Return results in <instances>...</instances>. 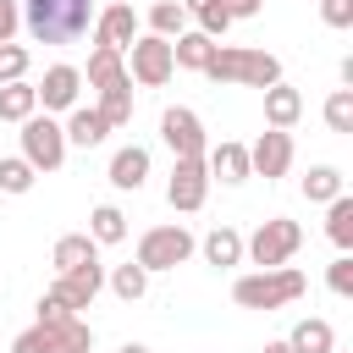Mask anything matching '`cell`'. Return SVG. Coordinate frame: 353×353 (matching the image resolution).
Listing matches in <instances>:
<instances>
[{
    "instance_id": "obj_8",
    "label": "cell",
    "mask_w": 353,
    "mask_h": 353,
    "mask_svg": "<svg viewBox=\"0 0 353 353\" xmlns=\"http://www.w3.org/2000/svg\"><path fill=\"white\" fill-rule=\"evenodd\" d=\"M160 138H165V149H171L176 160H204V149H210L204 121H199V110H188V105H171V110L160 116Z\"/></svg>"
},
{
    "instance_id": "obj_11",
    "label": "cell",
    "mask_w": 353,
    "mask_h": 353,
    "mask_svg": "<svg viewBox=\"0 0 353 353\" xmlns=\"http://www.w3.org/2000/svg\"><path fill=\"white\" fill-rule=\"evenodd\" d=\"M88 33H94L99 50H121V55H127V44L138 39V17H132L127 0H110L105 11H94V28H88Z\"/></svg>"
},
{
    "instance_id": "obj_2",
    "label": "cell",
    "mask_w": 353,
    "mask_h": 353,
    "mask_svg": "<svg viewBox=\"0 0 353 353\" xmlns=\"http://www.w3.org/2000/svg\"><path fill=\"white\" fill-rule=\"evenodd\" d=\"M210 83H243V88H270L281 83V61L270 50H248V44H215L210 66H204Z\"/></svg>"
},
{
    "instance_id": "obj_32",
    "label": "cell",
    "mask_w": 353,
    "mask_h": 353,
    "mask_svg": "<svg viewBox=\"0 0 353 353\" xmlns=\"http://www.w3.org/2000/svg\"><path fill=\"white\" fill-rule=\"evenodd\" d=\"M325 127L331 132H353V88H336L325 99Z\"/></svg>"
},
{
    "instance_id": "obj_33",
    "label": "cell",
    "mask_w": 353,
    "mask_h": 353,
    "mask_svg": "<svg viewBox=\"0 0 353 353\" xmlns=\"http://www.w3.org/2000/svg\"><path fill=\"white\" fill-rule=\"evenodd\" d=\"M193 17H199V33H204V39H221V33L232 28V11H226L221 0H204V6L193 11Z\"/></svg>"
},
{
    "instance_id": "obj_38",
    "label": "cell",
    "mask_w": 353,
    "mask_h": 353,
    "mask_svg": "<svg viewBox=\"0 0 353 353\" xmlns=\"http://www.w3.org/2000/svg\"><path fill=\"white\" fill-rule=\"evenodd\" d=\"M61 320H72V309H66L55 292H44V298H39V325H61Z\"/></svg>"
},
{
    "instance_id": "obj_17",
    "label": "cell",
    "mask_w": 353,
    "mask_h": 353,
    "mask_svg": "<svg viewBox=\"0 0 353 353\" xmlns=\"http://www.w3.org/2000/svg\"><path fill=\"white\" fill-rule=\"evenodd\" d=\"M66 143H77V149H99L105 138H110V127H105V116L94 110V105H72V116H66Z\"/></svg>"
},
{
    "instance_id": "obj_37",
    "label": "cell",
    "mask_w": 353,
    "mask_h": 353,
    "mask_svg": "<svg viewBox=\"0 0 353 353\" xmlns=\"http://www.w3.org/2000/svg\"><path fill=\"white\" fill-rule=\"evenodd\" d=\"M17 28H22V6L0 0V44H17Z\"/></svg>"
},
{
    "instance_id": "obj_25",
    "label": "cell",
    "mask_w": 353,
    "mask_h": 353,
    "mask_svg": "<svg viewBox=\"0 0 353 353\" xmlns=\"http://www.w3.org/2000/svg\"><path fill=\"white\" fill-rule=\"evenodd\" d=\"M149 33H154V39H176V33H188V11H182V0H154V6H149Z\"/></svg>"
},
{
    "instance_id": "obj_1",
    "label": "cell",
    "mask_w": 353,
    "mask_h": 353,
    "mask_svg": "<svg viewBox=\"0 0 353 353\" xmlns=\"http://www.w3.org/2000/svg\"><path fill=\"white\" fill-rule=\"evenodd\" d=\"M22 28L33 44H77L94 28V0H28Z\"/></svg>"
},
{
    "instance_id": "obj_7",
    "label": "cell",
    "mask_w": 353,
    "mask_h": 353,
    "mask_svg": "<svg viewBox=\"0 0 353 353\" xmlns=\"http://www.w3.org/2000/svg\"><path fill=\"white\" fill-rule=\"evenodd\" d=\"M22 160H28L33 171H55V165L66 160V132H61V121H55L50 110L22 121Z\"/></svg>"
},
{
    "instance_id": "obj_14",
    "label": "cell",
    "mask_w": 353,
    "mask_h": 353,
    "mask_svg": "<svg viewBox=\"0 0 353 353\" xmlns=\"http://www.w3.org/2000/svg\"><path fill=\"white\" fill-rule=\"evenodd\" d=\"M105 176H110L116 193H138V188L149 182V149H143V143H121V149L110 154V171H105Z\"/></svg>"
},
{
    "instance_id": "obj_9",
    "label": "cell",
    "mask_w": 353,
    "mask_h": 353,
    "mask_svg": "<svg viewBox=\"0 0 353 353\" xmlns=\"http://www.w3.org/2000/svg\"><path fill=\"white\" fill-rule=\"evenodd\" d=\"M292 171V132H276V127H265L254 143H248V176H265V182H276V176H287Z\"/></svg>"
},
{
    "instance_id": "obj_41",
    "label": "cell",
    "mask_w": 353,
    "mask_h": 353,
    "mask_svg": "<svg viewBox=\"0 0 353 353\" xmlns=\"http://www.w3.org/2000/svg\"><path fill=\"white\" fill-rule=\"evenodd\" d=\"M121 353H149V347H143V342H127V347H121Z\"/></svg>"
},
{
    "instance_id": "obj_23",
    "label": "cell",
    "mask_w": 353,
    "mask_h": 353,
    "mask_svg": "<svg viewBox=\"0 0 353 353\" xmlns=\"http://www.w3.org/2000/svg\"><path fill=\"white\" fill-rule=\"evenodd\" d=\"M28 116H39V94H33V83L22 77V83H0V121H28Z\"/></svg>"
},
{
    "instance_id": "obj_34",
    "label": "cell",
    "mask_w": 353,
    "mask_h": 353,
    "mask_svg": "<svg viewBox=\"0 0 353 353\" xmlns=\"http://www.w3.org/2000/svg\"><path fill=\"white\" fill-rule=\"evenodd\" d=\"M28 44H0V83H22L28 77Z\"/></svg>"
},
{
    "instance_id": "obj_26",
    "label": "cell",
    "mask_w": 353,
    "mask_h": 353,
    "mask_svg": "<svg viewBox=\"0 0 353 353\" xmlns=\"http://www.w3.org/2000/svg\"><path fill=\"white\" fill-rule=\"evenodd\" d=\"M105 287H110L121 303H138V298L149 292V270H143V265H116V270L105 276Z\"/></svg>"
},
{
    "instance_id": "obj_13",
    "label": "cell",
    "mask_w": 353,
    "mask_h": 353,
    "mask_svg": "<svg viewBox=\"0 0 353 353\" xmlns=\"http://www.w3.org/2000/svg\"><path fill=\"white\" fill-rule=\"evenodd\" d=\"M77 88H83V72H77V66H66V61H55L33 94H39V105H44V110H72V105H77Z\"/></svg>"
},
{
    "instance_id": "obj_39",
    "label": "cell",
    "mask_w": 353,
    "mask_h": 353,
    "mask_svg": "<svg viewBox=\"0 0 353 353\" xmlns=\"http://www.w3.org/2000/svg\"><path fill=\"white\" fill-rule=\"evenodd\" d=\"M221 6H226V11H232V22H237V17H259V6H265V0H221Z\"/></svg>"
},
{
    "instance_id": "obj_5",
    "label": "cell",
    "mask_w": 353,
    "mask_h": 353,
    "mask_svg": "<svg viewBox=\"0 0 353 353\" xmlns=\"http://www.w3.org/2000/svg\"><path fill=\"white\" fill-rule=\"evenodd\" d=\"M193 248H199V243H193V232H188L182 221H171V226H149V232L138 237V259H132V265H143L149 276H154V270H176V265H188Z\"/></svg>"
},
{
    "instance_id": "obj_10",
    "label": "cell",
    "mask_w": 353,
    "mask_h": 353,
    "mask_svg": "<svg viewBox=\"0 0 353 353\" xmlns=\"http://www.w3.org/2000/svg\"><path fill=\"white\" fill-rule=\"evenodd\" d=\"M165 199H171V210H182V215L204 210V199H210V171H204V160H176V165H171V182H165Z\"/></svg>"
},
{
    "instance_id": "obj_24",
    "label": "cell",
    "mask_w": 353,
    "mask_h": 353,
    "mask_svg": "<svg viewBox=\"0 0 353 353\" xmlns=\"http://www.w3.org/2000/svg\"><path fill=\"white\" fill-rule=\"evenodd\" d=\"M325 237H331L342 254H353V199H347V193H336V199L325 204Z\"/></svg>"
},
{
    "instance_id": "obj_30",
    "label": "cell",
    "mask_w": 353,
    "mask_h": 353,
    "mask_svg": "<svg viewBox=\"0 0 353 353\" xmlns=\"http://www.w3.org/2000/svg\"><path fill=\"white\" fill-rule=\"evenodd\" d=\"M99 116H105V127L116 132V127H127L132 121V88H110V94H99V105H94Z\"/></svg>"
},
{
    "instance_id": "obj_4",
    "label": "cell",
    "mask_w": 353,
    "mask_h": 353,
    "mask_svg": "<svg viewBox=\"0 0 353 353\" xmlns=\"http://www.w3.org/2000/svg\"><path fill=\"white\" fill-rule=\"evenodd\" d=\"M298 243H303V226L287 221V215H270V221L254 226V237H243V254H248L259 270H276V265H287V259L298 254Z\"/></svg>"
},
{
    "instance_id": "obj_21",
    "label": "cell",
    "mask_w": 353,
    "mask_h": 353,
    "mask_svg": "<svg viewBox=\"0 0 353 353\" xmlns=\"http://www.w3.org/2000/svg\"><path fill=\"white\" fill-rule=\"evenodd\" d=\"M99 259V243L88 237V232H66L55 248H50V265H55V276H66V270H77V265H94Z\"/></svg>"
},
{
    "instance_id": "obj_12",
    "label": "cell",
    "mask_w": 353,
    "mask_h": 353,
    "mask_svg": "<svg viewBox=\"0 0 353 353\" xmlns=\"http://www.w3.org/2000/svg\"><path fill=\"white\" fill-rule=\"evenodd\" d=\"M99 287H105V265L94 259V265H77V270L55 276V287H50V292H55V298H61V303L77 314V309H88V303L99 298Z\"/></svg>"
},
{
    "instance_id": "obj_22",
    "label": "cell",
    "mask_w": 353,
    "mask_h": 353,
    "mask_svg": "<svg viewBox=\"0 0 353 353\" xmlns=\"http://www.w3.org/2000/svg\"><path fill=\"white\" fill-rule=\"evenodd\" d=\"M210 55H215V39H204L199 28H188V33H176V39H171V61H176V66H188V72H204V66H210Z\"/></svg>"
},
{
    "instance_id": "obj_27",
    "label": "cell",
    "mask_w": 353,
    "mask_h": 353,
    "mask_svg": "<svg viewBox=\"0 0 353 353\" xmlns=\"http://www.w3.org/2000/svg\"><path fill=\"white\" fill-rule=\"evenodd\" d=\"M342 193V171L336 165H309V176H303V199L309 204H331Z\"/></svg>"
},
{
    "instance_id": "obj_6",
    "label": "cell",
    "mask_w": 353,
    "mask_h": 353,
    "mask_svg": "<svg viewBox=\"0 0 353 353\" xmlns=\"http://www.w3.org/2000/svg\"><path fill=\"white\" fill-rule=\"evenodd\" d=\"M127 77L138 83V88H165L171 83V72H176V61H171V39H154V33H138L132 44H127Z\"/></svg>"
},
{
    "instance_id": "obj_28",
    "label": "cell",
    "mask_w": 353,
    "mask_h": 353,
    "mask_svg": "<svg viewBox=\"0 0 353 353\" xmlns=\"http://www.w3.org/2000/svg\"><path fill=\"white\" fill-rule=\"evenodd\" d=\"M88 237H94V243H121V237H127V215H121L116 204H94V215H88Z\"/></svg>"
},
{
    "instance_id": "obj_16",
    "label": "cell",
    "mask_w": 353,
    "mask_h": 353,
    "mask_svg": "<svg viewBox=\"0 0 353 353\" xmlns=\"http://www.w3.org/2000/svg\"><path fill=\"white\" fill-rule=\"evenodd\" d=\"M298 116H303V94H298L292 83H270V88H265V127L287 132Z\"/></svg>"
},
{
    "instance_id": "obj_29",
    "label": "cell",
    "mask_w": 353,
    "mask_h": 353,
    "mask_svg": "<svg viewBox=\"0 0 353 353\" xmlns=\"http://www.w3.org/2000/svg\"><path fill=\"white\" fill-rule=\"evenodd\" d=\"M11 353H61V325H28L17 342H11Z\"/></svg>"
},
{
    "instance_id": "obj_36",
    "label": "cell",
    "mask_w": 353,
    "mask_h": 353,
    "mask_svg": "<svg viewBox=\"0 0 353 353\" xmlns=\"http://www.w3.org/2000/svg\"><path fill=\"white\" fill-rule=\"evenodd\" d=\"M325 28H353V0H320Z\"/></svg>"
},
{
    "instance_id": "obj_18",
    "label": "cell",
    "mask_w": 353,
    "mask_h": 353,
    "mask_svg": "<svg viewBox=\"0 0 353 353\" xmlns=\"http://www.w3.org/2000/svg\"><path fill=\"white\" fill-rule=\"evenodd\" d=\"M292 353H336V331H331V320H320V314H309V320H298L287 336H281Z\"/></svg>"
},
{
    "instance_id": "obj_19",
    "label": "cell",
    "mask_w": 353,
    "mask_h": 353,
    "mask_svg": "<svg viewBox=\"0 0 353 353\" xmlns=\"http://www.w3.org/2000/svg\"><path fill=\"white\" fill-rule=\"evenodd\" d=\"M88 83H94L99 94H110V88H132L121 50H99V44H94V55H88Z\"/></svg>"
},
{
    "instance_id": "obj_3",
    "label": "cell",
    "mask_w": 353,
    "mask_h": 353,
    "mask_svg": "<svg viewBox=\"0 0 353 353\" xmlns=\"http://www.w3.org/2000/svg\"><path fill=\"white\" fill-rule=\"evenodd\" d=\"M303 270L292 265H276V270H254V276H237L232 281V298L237 309H281V303H298L303 298Z\"/></svg>"
},
{
    "instance_id": "obj_35",
    "label": "cell",
    "mask_w": 353,
    "mask_h": 353,
    "mask_svg": "<svg viewBox=\"0 0 353 353\" xmlns=\"http://www.w3.org/2000/svg\"><path fill=\"white\" fill-rule=\"evenodd\" d=\"M325 281H331V292H336V298H353V254H336V259H331V270H325Z\"/></svg>"
},
{
    "instance_id": "obj_15",
    "label": "cell",
    "mask_w": 353,
    "mask_h": 353,
    "mask_svg": "<svg viewBox=\"0 0 353 353\" xmlns=\"http://www.w3.org/2000/svg\"><path fill=\"white\" fill-rule=\"evenodd\" d=\"M204 171H210V182H226V188H237V182H248V143H215V149H204Z\"/></svg>"
},
{
    "instance_id": "obj_31",
    "label": "cell",
    "mask_w": 353,
    "mask_h": 353,
    "mask_svg": "<svg viewBox=\"0 0 353 353\" xmlns=\"http://www.w3.org/2000/svg\"><path fill=\"white\" fill-rule=\"evenodd\" d=\"M33 182H39V171H33L22 154H6V160H0V193H28Z\"/></svg>"
},
{
    "instance_id": "obj_20",
    "label": "cell",
    "mask_w": 353,
    "mask_h": 353,
    "mask_svg": "<svg viewBox=\"0 0 353 353\" xmlns=\"http://www.w3.org/2000/svg\"><path fill=\"white\" fill-rule=\"evenodd\" d=\"M204 265H215V270H232V265H243V232L237 226H215V232H204Z\"/></svg>"
},
{
    "instance_id": "obj_40",
    "label": "cell",
    "mask_w": 353,
    "mask_h": 353,
    "mask_svg": "<svg viewBox=\"0 0 353 353\" xmlns=\"http://www.w3.org/2000/svg\"><path fill=\"white\" fill-rule=\"evenodd\" d=\"M265 353H292V347L287 342H265Z\"/></svg>"
}]
</instances>
